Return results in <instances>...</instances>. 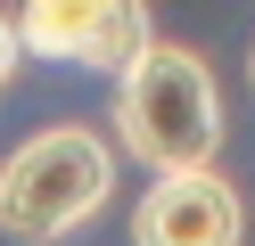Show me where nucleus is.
<instances>
[{
  "label": "nucleus",
  "mask_w": 255,
  "mask_h": 246,
  "mask_svg": "<svg viewBox=\"0 0 255 246\" xmlns=\"http://www.w3.org/2000/svg\"><path fill=\"white\" fill-rule=\"evenodd\" d=\"M116 197V140L91 123H41L0 156V238L58 246L91 230Z\"/></svg>",
  "instance_id": "2"
},
{
  "label": "nucleus",
  "mask_w": 255,
  "mask_h": 246,
  "mask_svg": "<svg viewBox=\"0 0 255 246\" xmlns=\"http://www.w3.org/2000/svg\"><path fill=\"white\" fill-rule=\"evenodd\" d=\"M17 41L25 58L116 74L124 58L156 41V25H148V0H17Z\"/></svg>",
  "instance_id": "3"
},
{
  "label": "nucleus",
  "mask_w": 255,
  "mask_h": 246,
  "mask_svg": "<svg viewBox=\"0 0 255 246\" xmlns=\"http://www.w3.org/2000/svg\"><path fill=\"white\" fill-rule=\"evenodd\" d=\"M116 148L148 172H198L222 156V82L189 41H148L140 58L116 66L107 98Z\"/></svg>",
  "instance_id": "1"
},
{
  "label": "nucleus",
  "mask_w": 255,
  "mask_h": 246,
  "mask_svg": "<svg viewBox=\"0 0 255 246\" xmlns=\"http://www.w3.org/2000/svg\"><path fill=\"white\" fill-rule=\"evenodd\" d=\"M247 82H255V49H247Z\"/></svg>",
  "instance_id": "6"
},
{
  "label": "nucleus",
  "mask_w": 255,
  "mask_h": 246,
  "mask_svg": "<svg viewBox=\"0 0 255 246\" xmlns=\"http://www.w3.org/2000/svg\"><path fill=\"white\" fill-rule=\"evenodd\" d=\"M132 246H247V197L198 164V172H156L140 189Z\"/></svg>",
  "instance_id": "4"
},
{
  "label": "nucleus",
  "mask_w": 255,
  "mask_h": 246,
  "mask_svg": "<svg viewBox=\"0 0 255 246\" xmlns=\"http://www.w3.org/2000/svg\"><path fill=\"white\" fill-rule=\"evenodd\" d=\"M17 66H25V41H17V16L0 8V90L17 82Z\"/></svg>",
  "instance_id": "5"
}]
</instances>
